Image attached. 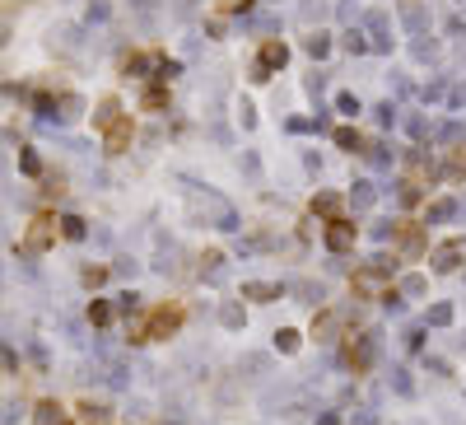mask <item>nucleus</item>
I'll use <instances>...</instances> for the list:
<instances>
[{
	"mask_svg": "<svg viewBox=\"0 0 466 425\" xmlns=\"http://www.w3.org/2000/svg\"><path fill=\"white\" fill-rule=\"evenodd\" d=\"M56 234H61V220L42 210V215H33V220H29V234H24L19 252H29V257H33V252H47L51 243H56Z\"/></svg>",
	"mask_w": 466,
	"mask_h": 425,
	"instance_id": "obj_1",
	"label": "nucleus"
},
{
	"mask_svg": "<svg viewBox=\"0 0 466 425\" xmlns=\"http://www.w3.org/2000/svg\"><path fill=\"white\" fill-rule=\"evenodd\" d=\"M182 327V309H154L150 314V323H145V341H163V337H172V332Z\"/></svg>",
	"mask_w": 466,
	"mask_h": 425,
	"instance_id": "obj_2",
	"label": "nucleus"
},
{
	"mask_svg": "<svg viewBox=\"0 0 466 425\" xmlns=\"http://www.w3.org/2000/svg\"><path fill=\"white\" fill-rule=\"evenodd\" d=\"M131 136H136V122H131V117H117V122L108 126V131H103V145H108V155H122L126 145H131Z\"/></svg>",
	"mask_w": 466,
	"mask_h": 425,
	"instance_id": "obj_3",
	"label": "nucleus"
},
{
	"mask_svg": "<svg viewBox=\"0 0 466 425\" xmlns=\"http://www.w3.org/2000/svg\"><path fill=\"white\" fill-rule=\"evenodd\" d=\"M326 248H331V252L355 248V224H350V220H331V224H326Z\"/></svg>",
	"mask_w": 466,
	"mask_h": 425,
	"instance_id": "obj_4",
	"label": "nucleus"
},
{
	"mask_svg": "<svg viewBox=\"0 0 466 425\" xmlns=\"http://www.w3.org/2000/svg\"><path fill=\"white\" fill-rule=\"evenodd\" d=\"M33 425H70V411H65L61 402H38V416H33Z\"/></svg>",
	"mask_w": 466,
	"mask_h": 425,
	"instance_id": "obj_5",
	"label": "nucleus"
},
{
	"mask_svg": "<svg viewBox=\"0 0 466 425\" xmlns=\"http://www.w3.org/2000/svg\"><path fill=\"white\" fill-rule=\"evenodd\" d=\"M284 56H289V52H284V42H266V47H262V61H257V75L266 79V70L284 65Z\"/></svg>",
	"mask_w": 466,
	"mask_h": 425,
	"instance_id": "obj_6",
	"label": "nucleus"
},
{
	"mask_svg": "<svg viewBox=\"0 0 466 425\" xmlns=\"http://www.w3.org/2000/svg\"><path fill=\"white\" fill-rule=\"evenodd\" d=\"M462 252H466V248H462V238H452V243H443V248L434 252V267H438V271H452Z\"/></svg>",
	"mask_w": 466,
	"mask_h": 425,
	"instance_id": "obj_7",
	"label": "nucleus"
},
{
	"mask_svg": "<svg viewBox=\"0 0 466 425\" xmlns=\"http://www.w3.org/2000/svg\"><path fill=\"white\" fill-rule=\"evenodd\" d=\"M117 117H122V112H117V98H103V103H98V112H93V126H98V131H108Z\"/></svg>",
	"mask_w": 466,
	"mask_h": 425,
	"instance_id": "obj_8",
	"label": "nucleus"
},
{
	"mask_svg": "<svg viewBox=\"0 0 466 425\" xmlns=\"http://www.w3.org/2000/svg\"><path fill=\"white\" fill-rule=\"evenodd\" d=\"M89 323H93V327H108V323H112V304L108 300H93L89 304Z\"/></svg>",
	"mask_w": 466,
	"mask_h": 425,
	"instance_id": "obj_9",
	"label": "nucleus"
},
{
	"mask_svg": "<svg viewBox=\"0 0 466 425\" xmlns=\"http://www.w3.org/2000/svg\"><path fill=\"white\" fill-rule=\"evenodd\" d=\"M243 295H248V300H275V295H280V285H266V281H252V285H243Z\"/></svg>",
	"mask_w": 466,
	"mask_h": 425,
	"instance_id": "obj_10",
	"label": "nucleus"
},
{
	"mask_svg": "<svg viewBox=\"0 0 466 425\" xmlns=\"http://www.w3.org/2000/svg\"><path fill=\"white\" fill-rule=\"evenodd\" d=\"M75 411L84 416V421H98V425H103V416H108V407H103V402H89V397H84V402H75Z\"/></svg>",
	"mask_w": 466,
	"mask_h": 425,
	"instance_id": "obj_11",
	"label": "nucleus"
},
{
	"mask_svg": "<svg viewBox=\"0 0 466 425\" xmlns=\"http://www.w3.org/2000/svg\"><path fill=\"white\" fill-rule=\"evenodd\" d=\"M61 234L65 238H84V220H79V215H61Z\"/></svg>",
	"mask_w": 466,
	"mask_h": 425,
	"instance_id": "obj_12",
	"label": "nucleus"
},
{
	"mask_svg": "<svg viewBox=\"0 0 466 425\" xmlns=\"http://www.w3.org/2000/svg\"><path fill=\"white\" fill-rule=\"evenodd\" d=\"M145 108H168V89H145Z\"/></svg>",
	"mask_w": 466,
	"mask_h": 425,
	"instance_id": "obj_13",
	"label": "nucleus"
},
{
	"mask_svg": "<svg viewBox=\"0 0 466 425\" xmlns=\"http://www.w3.org/2000/svg\"><path fill=\"white\" fill-rule=\"evenodd\" d=\"M405 24H410V29H424V24H429V15H424L419 5H405Z\"/></svg>",
	"mask_w": 466,
	"mask_h": 425,
	"instance_id": "obj_14",
	"label": "nucleus"
},
{
	"mask_svg": "<svg viewBox=\"0 0 466 425\" xmlns=\"http://www.w3.org/2000/svg\"><path fill=\"white\" fill-rule=\"evenodd\" d=\"M308 52H312V56H326V52H331L326 33H312V38H308Z\"/></svg>",
	"mask_w": 466,
	"mask_h": 425,
	"instance_id": "obj_15",
	"label": "nucleus"
},
{
	"mask_svg": "<svg viewBox=\"0 0 466 425\" xmlns=\"http://www.w3.org/2000/svg\"><path fill=\"white\" fill-rule=\"evenodd\" d=\"M19 164H24V173H42V164H38L33 150H19Z\"/></svg>",
	"mask_w": 466,
	"mask_h": 425,
	"instance_id": "obj_16",
	"label": "nucleus"
},
{
	"mask_svg": "<svg viewBox=\"0 0 466 425\" xmlns=\"http://www.w3.org/2000/svg\"><path fill=\"white\" fill-rule=\"evenodd\" d=\"M345 47H350V52H364L369 42H364V33H359V29H350V33H345Z\"/></svg>",
	"mask_w": 466,
	"mask_h": 425,
	"instance_id": "obj_17",
	"label": "nucleus"
},
{
	"mask_svg": "<svg viewBox=\"0 0 466 425\" xmlns=\"http://www.w3.org/2000/svg\"><path fill=\"white\" fill-rule=\"evenodd\" d=\"M108 281V271L103 267H84V285H103Z\"/></svg>",
	"mask_w": 466,
	"mask_h": 425,
	"instance_id": "obj_18",
	"label": "nucleus"
},
{
	"mask_svg": "<svg viewBox=\"0 0 466 425\" xmlns=\"http://www.w3.org/2000/svg\"><path fill=\"white\" fill-rule=\"evenodd\" d=\"M61 117H79V98H75V94L61 98Z\"/></svg>",
	"mask_w": 466,
	"mask_h": 425,
	"instance_id": "obj_19",
	"label": "nucleus"
},
{
	"mask_svg": "<svg viewBox=\"0 0 466 425\" xmlns=\"http://www.w3.org/2000/svg\"><path fill=\"white\" fill-rule=\"evenodd\" d=\"M298 15H303V19H317V15H322V0H303V10H298Z\"/></svg>",
	"mask_w": 466,
	"mask_h": 425,
	"instance_id": "obj_20",
	"label": "nucleus"
},
{
	"mask_svg": "<svg viewBox=\"0 0 466 425\" xmlns=\"http://www.w3.org/2000/svg\"><path fill=\"white\" fill-rule=\"evenodd\" d=\"M336 141H341L345 150H359V136H355V131H336Z\"/></svg>",
	"mask_w": 466,
	"mask_h": 425,
	"instance_id": "obj_21",
	"label": "nucleus"
},
{
	"mask_svg": "<svg viewBox=\"0 0 466 425\" xmlns=\"http://www.w3.org/2000/svg\"><path fill=\"white\" fill-rule=\"evenodd\" d=\"M298 346V332H280V350H294Z\"/></svg>",
	"mask_w": 466,
	"mask_h": 425,
	"instance_id": "obj_22",
	"label": "nucleus"
},
{
	"mask_svg": "<svg viewBox=\"0 0 466 425\" xmlns=\"http://www.w3.org/2000/svg\"><path fill=\"white\" fill-rule=\"evenodd\" d=\"M252 0H219V10H248Z\"/></svg>",
	"mask_w": 466,
	"mask_h": 425,
	"instance_id": "obj_23",
	"label": "nucleus"
}]
</instances>
